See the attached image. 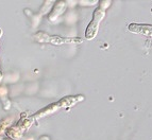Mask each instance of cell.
I'll return each mask as SVG.
<instances>
[{"instance_id": "1", "label": "cell", "mask_w": 152, "mask_h": 140, "mask_svg": "<svg viewBox=\"0 0 152 140\" xmlns=\"http://www.w3.org/2000/svg\"><path fill=\"white\" fill-rule=\"evenodd\" d=\"M34 39L39 44H48L54 46H62V45H79L82 44L83 39L80 37H65L58 35H49L43 31H38L34 35Z\"/></svg>"}, {"instance_id": "2", "label": "cell", "mask_w": 152, "mask_h": 140, "mask_svg": "<svg viewBox=\"0 0 152 140\" xmlns=\"http://www.w3.org/2000/svg\"><path fill=\"white\" fill-rule=\"evenodd\" d=\"M105 17V11L100 8H97L93 13V18H91V22L86 27L85 30V38L87 41H91L98 34L99 31V25Z\"/></svg>"}, {"instance_id": "3", "label": "cell", "mask_w": 152, "mask_h": 140, "mask_svg": "<svg viewBox=\"0 0 152 140\" xmlns=\"http://www.w3.org/2000/svg\"><path fill=\"white\" fill-rule=\"evenodd\" d=\"M84 99H85V97L83 94H74V96H66V97L62 98L61 100H58L56 103H58L60 108H70V107L82 102Z\"/></svg>"}, {"instance_id": "4", "label": "cell", "mask_w": 152, "mask_h": 140, "mask_svg": "<svg viewBox=\"0 0 152 140\" xmlns=\"http://www.w3.org/2000/svg\"><path fill=\"white\" fill-rule=\"evenodd\" d=\"M128 30L131 33L142 34V35L152 37V25L147 23H130L128 25Z\"/></svg>"}, {"instance_id": "5", "label": "cell", "mask_w": 152, "mask_h": 140, "mask_svg": "<svg viewBox=\"0 0 152 140\" xmlns=\"http://www.w3.org/2000/svg\"><path fill=\"white\" fill-rule=\"evenodd\" d=\"M66 10V3L64 1H58L53 4L52 9H51L50 13L48 14V19L51 22L58 20V18L65 12Z\"/></svg>"}, {"instance_id": "6", "label": "cell", "mask_w": 152, "mask_h": 140, "mask_svg": "<svg viewBox=\"0 0 152 140\" xmlns=\"http://www.w3.org/2000/svg\"><path fill=\"white\" fill-rule=\"evenodd\" d=\"M58 110H60V107H58L56 102V103H51V104L47 105L46 107L39 110L36 114L33 115L32 118L33 119H39V118H43V117H46V116H49V115L54 114V112H56Z\"/></svg>"}, {"instance_id": "7", "label": "cell", "mask_w": 152, "mask_h": 140, "mask_svg": "<svg viewBox=\"0 0 152 140\" xmlns=\"http://www.w3.org/2000/svg\"><path fill=\"white\" fill-rule=\"evenodd\" d=\"M33 118H32V116L31 117H29V118H21L19 121H18V123L15 125V126H17L19 130L21 131V132H25L26 130H28L29 127L32 125V123H33Z\"/></svg>"}, {"instance_id": "8", "label": "cell", "mask_w": 152, "mask_h": 140, "mask_svg": "<svg viewBox=\"0 0 152 140\" xmlns=\"http://www.w3.org/2000/svg\"><path fill=\"white\" fill-rule=\"evenodd\" d=\"M53 4H54L53 1H46V2H44L43 7H42V10H41V14H45V13L48 12L49 10L51 11Z\"/></svg>"}, {"instance_id": "9", "label": "cell", "mask_w": 152, "mask_h": 140, "mask_svg": "<svg viewBox=\"0 0 152 140\" xmlns=\"http://www.w3.org/2000/svg\"><path fill=\"white\" fill-rule=\"evenodd\" d=\"M110 5H111V1H101V2H100V7H99V8L105 11L107 9V7H110Z\"/></svg>"}, {"instance_id": "10", "label": "cell", "mask_w": 152, "mask_h": 140, "mask_svg": "<svg viewBox=\"0 0 152 140\" xmlns=\"http://www.w3.org/2000/svg\"><path fill=\"white\" fill-rule=\"evenodd\" d=\"M4 140H14V139H12V138H5Z\"/></svg>"}, {"instance_id": "11", "label": "cell", "mask_w": 152, "mask_h": 140, "mask_svg": "<svg viewBox=\"0 0 152 140\" xmlns=\"http://www.w3.org/2000/svg\"><path fill=\"white\" fill-rule=\"evenodd\" d=\"M1 33H2V32H1V30H0V36H1Z\"/></svg>"}, {"instance_id": "12", "label": "cell", "mask_w": 152, "mask_h": 140, "mask_svg": "<svg viewBox=\"0 0 152 140\" xmlns=\"http://www.w3.org/2000/svg\"><path fill=\"white\" fill-rule=\"evenodd\" d=\"M151 13H152V9H151Z\"/></svg>"}]
</instances>
